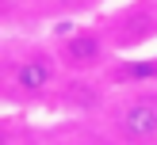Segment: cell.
<instances>
[{"instance_id": "6da1fadb", "label": "cell", "mask_w": 157, "mask_h": 145, "mask_svg": "<svg viewBox=\"0 0 157 145\" xmlns=\"http://www.w3.org/2000/svg\"><path fill=\"white\" fill-rule=\"evenodd\" d=\"M61 69L50 42H27V38H8L4 42V103L19 107H50L58 92Z\"/></svg>"}, {"instance_id": "7a4b0ae2", "label": "cell", "mask_w": 157, "mask_h": 145, "mask_svg": "<svg viewBox=\"0 0 157 145\" xmlns=\"http://www.w3.org/2000/svg\"><path fill=\"white\" fill-rule=\"evenodd\" d=\"M92 122L107 145H153L157 141V80L134 84V88H115L107 107Z\"/></svg>"}, {"instance_id": "3957f363", "label": "cell", "mask_w": 157, "mask_h": 145, "mask_svg": "<svg viewBox=\"0 0 157 145\" xmlns=\"http://www.w3.org/2000/svg\"><path fill=\"white\" fill-rule=\"evenodd\" d=\"M50 46H54L65 73H107L111 61L119 57L111 50V42H107L100 19L96 23H73V27L58 31L50 38Z\"/></svg>"}, {"instance_id": "277c9868", "label": "cell", "mask_w": 157, "mask_h": 145, "mask_svg": "<svg viewBox=\"0 0 157 145\" xmlns=\"http://www.w3.org/2000/svg\"><path fill=\"white\" fill-rule=\"evenodd\" d=\"M100 27H104L111 50L119 57L123 53L130 57L134 50L157 42V0H127V8L107 12L100 19Z\"/></svg>"}, {"instance_id": "5b68a950", "label": "cell", "mask_w": 157, "mask_h": 145, "mask_svg": "<svg viewBox=\"0 0 157 145\" xmlns=\"http://www.w3.org/2000/svg\"><path fill=\"white\" fill-rule=\"evenodd\" d=\"M111 84H107L104 73H65L58 84V92H54L50 107L58 114H65V118H96L100 111L107 107V99H111Z\"/></svg>"}, {"instance_id": "8992f818", "label": "cell", "mask_w": 157, "mask_h": 145, "mask_svg": "<svg viewBox=\"0 0 157 145\" xmlns=\"http://www.w3.org/2000/svg\"><path fill=\"white\" fill-rule=\"evenodd\" d=\"M38 145H77V141H73V137H69V141H65V137H50V141H38Z\"/></svg>"}, {"instance_id": "52a82bcc", "label": "cell", "mask_w": 157, "mask_h": 145, "mask_svg": "<svg viewBox=\"0 0 157 145\" xmlns=\"http://www.w3.org/2000/svg\"><path fill=\"white\" fill-rule=\"evenodd\" d=\"M84 4H96L100 8V4H115V0H84Z\"/></svg>"}, {"instance_id": "ba28073f", "label": "cell", "mask_w": 157, "mask_h": 145, "mask_svg": "<svg viewBox=\"0 0 157 145\" xmlns=\"http://www.w3.org/2000/svg\"><path fill=\"white\" fill-rule=\"evenodd\" d=\"M8 145H35V141H15V137H8Z\"/></svg>"}, {"instance_id": "9c48e42d", "label": "cell", "mask_w": 157, "mask_h": 145, "mask_svg": "<svg viewBox=\"0 0 157 145\" xmlns=\"http://www.w3.org/2000/svg\"><path fill=\"white\" fill-rule=\"evenodd\" d=\"M153 65H157V53H153Z\"/></svg>"}, {"instance_id": "30bf717a", "label": "cell", "mask_w": 157, "mask_h": 145, "mask_svg": "<svg viewBox=\"0 0 157 145\" xmlns=\"http://www.w3.org/2000/svg\"><path fill=\"white\" fill-rule=\"evenodd\" d=\"M153 145H157V141H153Z\"/></svg>"}]
</instances>
